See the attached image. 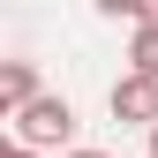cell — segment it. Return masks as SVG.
<instances>
[{"instance_id": "1", "label": "cell", "mask_w": 158, "mask_h": 158, "mask_svg": "<svg viewBox=\"0 0 158 158\" xmlns=\"http://www.w3.org/2000/svg\"><path fill=\"white\" fill-rule=\"evenodd\" d=\"M8 121H15V135H8V143H30V151H53V143H60V151H75V106H68L60 90L30 98L23 113H8Z\"/></svg>"}, {"instance_id": "2", "label": "cell", "mask_w": 158, "mask_h": 158, "mask_svg": "<svg viewBox=\"0 0 158 158\" xmlns=\"http://www.w3.org/2000/svg\"><path fill=\"white\" fill-rule=\"evenodd\" d=\"M106 113L113 121H135V128H158V75H121V83L106 90Z\"/></svg>"}, {"instance_id": "3", "label": "cell", "mask_w": 158, "mask_h": 158, "mask_svg": "<svg viewBox=\"0 0 158 158\" xmlns=\"http://www.w3.org/2000/svg\"><path fill=\"white\" fill-rule=\"evenodd\" d=\"M30 98H45V90H38V60H8V68H0V106L23 113Z\"/></svg>"}, {"instance_id": "4", "label": "cell", "mask_w": 158, "mask_h": 158, "mask_svg": "<svg viewBox=\"0 0 158 158\" xmlns=\"http://www.w3.org/2000/svg\"><path fill=\"white\" fill-rule=\"evenodd\" d=\"M128 68H135V75H158V23H135V38H128Z\"/></svg>"}, {"instance_id": "5", "label": "cell", "mask_w": 158, "mask_h": 158, "mask_svg": "<svg viewBox=\"0 0 158 158\" xmlns=\"http://www.w3.org/2000/svg\"><path fill=\"white\" fill-rule=\"evenodd\" d=\"M98 15H128V23H143V0H90Z\"/></svg>"}, {"instance_id": "6", "label": "cell", "mask_w": 158, "mask_h": 158, "mask_svg": "<svg viewBox=\"0 0 158 158\" xmlns=\"http://www.w3.org/2000/svg\"><path fill=\"white\" fill-rule=\"evenodd\" d=\"M0 158H45V151H30V143H8V151H0Z\"/></svg>"}, {"instance_id": "7", "label": "cell", "mask_w": 158, "mask_h": 158, "mask_svg": "<svg viewBox=\"0 0 158 158\" xmlns=\"http://www.w3.org/2000/svg\"><path fill=\"white\" fill-rule=\"evenodd\" d=\"M60 158H113V151H83V143H75V151H60Z\"/></svg>"}, {"instance_id": "8", "label": "cell", "mask_w": 158, "mask_h": 158, "mask_svg": "<svg viewBox=\"0 0 158 158\" xmlns=\"http://www.w3.org/2000/svg\"><path fill=\"white\" fill-rule=\"evenodd\" d=\"M151 158H158V128H151Z\"/></svg>"}]
</instances>
